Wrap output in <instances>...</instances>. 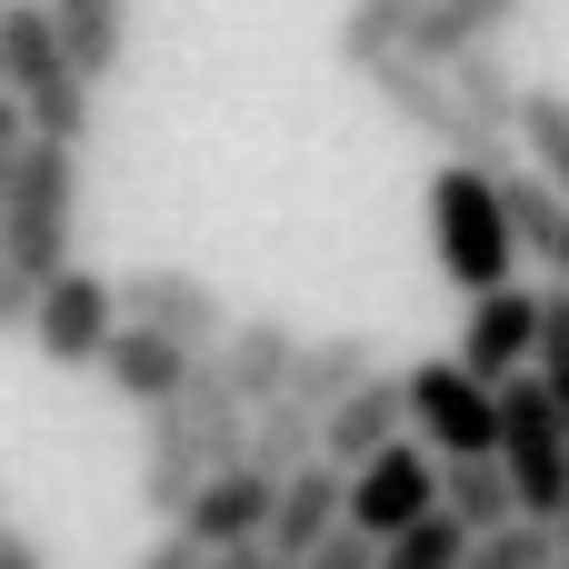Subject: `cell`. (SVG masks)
<instances>
[{
    "label": "cell",
    "instance_id": "6da1fadb",
    "mask_svg": "<svg viewBox=\"0 0 569 569\" xmlns=\"http://www.w3.org/2000/svg\"><path fill=\"white\" fill-rule=\"evenodd\" d=\"M140 440H150V450H140V510H150V520H180V510H190V490H200L210 470L250 460V400L230 390L220 350H200L190 390H180V400H160Z\"/></svg>",
    "mask_w": 569,
    "mask_h": 569
},
{
    "label": "cell",
    "instance_id": "7a4b0ae2",
    "mask_svg": "<svg viewBox=\"0 0 569 569\" xmlns=\"http://www.w3.org/2000/svg\"><path fill=\"white\" fill-rule=\"evenodd\" d=\"M420 200H430V260H440V280H450L460 300L520 280L530 250H520V220H510V190H500L490 160H440Z\"/></svg>",
    "mask_w": 569,
    "mask_h": 569
},
{
    "label": "cell",
    "instance_id": "3957f363",
    "mask_svg": "<svg viewBox=\"0 0 569 569\" xmlns=\"http://www.w3.org/2000/svg\"><path fill=\"white\" fill-rule=\"evenodd\" d=\"M0 40H10V100L30 110V130H40V140H90V120H100V70L70 50L60 10H50V0H10Z\"/></svg>",
    "mask_w": 569,
    "mask_h": 569
},
{
    "label": "cell",
    "instance_id": "277c9868",
    "mask_svg": "<svg viewBox=\"0 0 569 569\" xmlns=\"http://www.w3.org/2000/svg\"><path fill=\"white\" fill-rule=\"evenodd\" d=\"M370 80V100L400 120V130H420L440 160H490V170H520V130H490L470 100H460V80H450V60H420V50H390V60H370L360 70Z\"/></svg>",
    "mask_w": 569,
    "mask_h": 569
},
{
    "label": "cell",
    "instance_id": "5b68a950",
    "mask_svg": "<svg viewBox=\"0 0 569 569\" xmlns=\"http://www.w3.org/2000/svg\"><path fill=\"white\" fill-rule=\"evenodd\" d=\"M0 240H10V260L30 280L70 270V250H80V140L30 130V150H20V170L0 190Z\"/></svg>",
    "mask_w": 569,
    "mask_h": 569
},
{
    "label": "cell",
    "instance_id": "8992f818",
    "mask_svg": "<svg viewBox=\"0 0 569 569\" xmlns=\"http://www.w3.org/2000/svg\"><path fill=\"white\" fill-rule=\"evenodd\" d=\"M500 460L520 480V520H560L569 510V420L540 370L500 380Z\"/></svg>",
    "mask_w": 569,
    "mask_h": 569
},
{
    "label": "cell",
    "instance_id": "52a82bcc",
    "mask_svg": "<svg viewBox=\"0 0 569 569\" xmlns=\"http://www.w3.org/2000/svg\"><path fill=\"white\" fill-rule=\"evenodd\" d=\"M410 430H420L440 460L500 450V380H480L460 350H450V360H420V370H410Z\"/></svg>",
    "mask_w": 569,
    "mask_h": 569
},
{
    "label": "cell",
    "instance_id": "ba28073f",
    "mask_svg": "<svg viewBox=\"0 0 569 569\" xmlns=\"http://www.w3.org/2000/svg\"><path fill=\"white\" fill-rule=\"evenodd\" d=\"M110 330H120V280H100V270H80V260L40 280V310H30V350H40L50 370H100Z\"/></svg>",
    "mask_w": 569,
    "mask_h": 569
},
{
    "label": "cell",
    "instance_id": "9c48e42d",
    "mask_svg": "<svg viewBox=\"0 0 569 569\" xmlns=\"http://www.w3.org/2000/svg\"><path fill=\"white\" fill-rule=\"evenodd\" d=\"M420 510H440V450L420 440V430H400L390 450H370L360 470H350V520L360 530H410Z\"/></svg>",
    "mask_w": 569,
    "mask_h": 569
},
{
    "label": "cell",
    "instance_id": "30bf717a",
    "mask_svg": "<svg viewBox=\"0 0 569 569\" xmlns=\"http://www.w3.org/2000/svg\"><path fill=\"white\" fill-rule=\"evenodd\" d=\"M120 310H130V320H150V330H170V340H190V350H220V340H230V320H240L200 270H170V260L120 270Z\"/></svg>",
    "mask_w": 569,
    "mask_h": 569
},
{
    "label": "cell",
    "instance_id": "8fae6325",
    "mask_svg": "<svg viewBox=\"0 0 569 569\" xmlns=\"http://www.w3.org/2000/svg\"><path fill=\"white\" fill-rule=\"evenodd\" d=\"M540 330H550V290L500 280V290L470 300V320H460V360H470L480 380H520V370L540 360Z\"/></svg>",
    "mask_w": 569,
    "mask_h": 569
},
{
    "label": "cell",
    "instance_id": "7c38bea8",
    "mask_svg": "<svg viewBox=\"0 0 569 569\" xmlns=\"http://www.w3.org/2000/svg\"><path fill=\"white\" fill-rule=\"evenodd\" d=\"M190 370H200L190 340H170V330H150V320L120 310V330H110V350H100V390H110L120 410H160V400H180Z\"/></svg>",
    "mask_w": 569,
    "mask_h": 569
},
{
    "label": "cell",
    "instance_id": "4fadbf2b",
    "mask_svg": "<svg viewBox=\"0 0 569 569\" xmlns=\"http://www.w3.org/2000/svg\"><path fill=\"white\" fill-rule=\"evenodd\" d=\"M270 500H280V480H270L260 460H230V470H210V480L190 490L180 530H190L200 550H230V540H270Z\"/></svg>",
    "mask_w": 569,
    "mask_h": 569
},
{
    "label": "cell",
    "instance_id": "5bb4252c",
    "mask_svg": "<svg viewBox=\"0 0 569 569\" xmlns=\"http://www.w3.org/2000/svg\"><path fill=\"white\" fill-rule=\"evenodd\" d=\"M340 520H350V470L320 450V460H300V470L280 480V500H270V550H280V560H310Z\"/></svg>",
    "mask_w": 569,
    "mask_h": 569
},
{
    "label": "cell",
    "instance_id": "9a60e30c",
    "mask_svg": "<svg viewBox=\"0 0 569 569\" xmlns=\"http://www.w3.org/2000/svg\"><path fill=\"white\" fill-rule=\"evenodd\" d=\"M400 430H410V370H370V380L320 420V450H330L340 470H360V460H370V450H390Z\"/></svg>",
    "mask_w": 569,
    "mask_h": 569
},
{
    "label": "cell",
    "instance_id": "2e32d148",
    "mask_svg": "<svg viewBox=\"0 0 569 569\" xmlns=\"http://www.w3.org/2000/svg\"><path fill=\"white\" fill-rule=\"evenodd\" d=\"M220 370H230V390L260 410V400H280V390H290V370H300V330H290V320H270V310H250V320H230Z\"/></svg>",
    "mask_w": 569,
    "mask_h": 569
},
{
    "label": "cell",
    "instance_id": "e0dca14e",
    "mask_svg": "<svg viewBox=\"0 0 569 569\" xmlns=\"http://www.w3.org/2000/svg\"><path fill=\"white\" fill-rule=\"evenodd\" d=\"M500 190H510V220H520V250H530V270H550V280H569V190L550 180V170H500Z\"/></svg>",
    "mask_w": 569,
    "mask_h": 569
},
{
    "label": "cell",
    "instance_id": "ac0fdd59",
    "mask_svg": "<svg viewBox=\"0 0 569 569\" xmlns=\"http://www.w3.org/2000/svg\"><path fill=\"white\" fill-rule=\"evenodd\" d=\"M370 370H380V340H370V330H330V340H300L290 400H310V410L330 420V410H340V400H350V390H360Z\"/></svg>",
    "mask_w": 569,
    "mask_h": 569
},
{
    "label": "cell",
    "instance_id": "d6986e66",
    "mask_svg": "<svg viewBox=\"0 0 569 569\" xmlns=\"http://www.w3.org/2000/svg\"><path fill=\"white\" fill-rule=\"evenodd\" d=\"M440 500L490 540V530H510L520 520V480H510V460L500 450H470V460H440Z\"/></svg>",
    "mask_w": 569,
    "mask_h": 569
},
{
    "label": "cell",
    "instance_id": "ffe728a7",
    "mask_svg": "<svg viewBox=\"0 0 569 569\" xmlns=\"http://www.w3.org/2000/svg\"><path fill=\"white\" fill-rule=\"evenodd\" d=\"M420 10L430 0H350L340 20H330V60L360 80L370 60H390V50H410V30H420Z\"/></svg>",
    "mask_w": 569,
    "mask_h": 569
},
{
    "label": "cell",
    "instance_id": "44dd1931",
    "mask_svg": "<svg viewBox=\"0 0 569 569\" xmlns=\"http://www.w3.org/2000/svg\"><path fill=\"white\" fill-rule=\"evenodd\" d=\"M520 10H530V0H430V10H420V30H410V50H420V60H460V50L500 40Z\"/></svg>",
    "mask_w": 569,
    "mask_h": 569
},
{
    "label": "cell",
    "instance_id": "7402d4cb",
    "mask_svg": "<svg viewBox=\"0 0 569 569\" xmlns=\"http://www.w3.org/2000/svg\"><path fill=\"white\" fill-rule=\"evenodd\" d=\"M250 460H260L270 480H290L300 460H320V410H310V400H290V390H280V400H260V410H250Z\"/></svg>",
    "mask_w": 569,
    "mask_h": 569
},
{
    "label": "cell",
    "instance_id": "603a6c76",
    "mask_svg": "<svg viewBox=\"0 0 569 569\" xmlns=\"http://www.w3.org/2000/svg\"><path fill=\"white\" fill-rule=\"evenodd\" d=\"M470 540H480V530L440 500V510H420L410 530H390V540H380V569H460V560H470Z\"/></svg>",
    "mask_w": 569,
    "mask_h": 569
},
{
    "label": "cell",
    "instance_id": "cb8c5ba5",
    "mask_svg": "<svg viewBox=\"0 0 569 569\" xmlns=\"http://www.w3.org/2000/svg\"><path fill=\"white\" fill-rule=\"evenodd\" d=\"M450 80H460V100H470V110H480L490 130H520V90H530V80H520V70L500 60V40L460 50V60H450Z\"/></svg>",
    "mask_w": 569,
    "mask_h": 569
},
{
    "label": "cell",
    "instance_id": "d4e9b609",
    "mask_svg": "<svg viewBox=\"0 0 569 569\" xmlns=\"http://www.w3.org/2000/svg\"><path fill=\"white\" fill-rule=\"evenodd\" d=\"M50 10H60L70 50L110 80V70H120V50H130V0H50Z\"/></svg>",
    "mask_w": 569,
    "mask_h": 569
},
{
    "label": "cell",
    "instance_id": "484cf974",
    "mask_svg": "<svg viewBox=\"0 0 569 569\" xmlns=\"http://www.w3.org/2000/svg\"><path fill=\"white\" fill-rule=\"evenodd\" d=\"M520 150H530V170H550L569 190V90H550V80L520 90Z\"/></svg>",
    "mask_w": 569,
    "mask_h": 569
},
{
    "label": "cell",
    "instance_id": "4316f807",
    "mask_svg": "<svg viewBox=\"0 0 569 569\" xmlns=\"http://www.w3.org/2000/svg\"><path fill=\"white\" fill-rule=\"evenodd\" d=\"M300 569H380V530H360V520H340V530H330V540H320V550H310Z\"/></svg>",
    "mask_w": 569,
    "mask_h": 569
},
{
    "label": "cell",
    "instance_id": "83f0119b",
    "mask_svg": "<svg viewBox=\"0 0 569 569\" xmlns=\"http://www.w3.org/2000/svg\"><path fill=\"white\" fill-rule=\"evenodd\" d=\"M30 310H40V280L10 260V240H0V330H30Z\"/></svg>",
    "mask_w": 569,
    "mask_h": 569
},
{
    "label": "cell",
    "instance_id": "f1b7e54d",
    "mask_svg": "<svg viewBox=\"0 0 569 569\" xmlns=\"http://www.w3.org/2000/svg\"><path fill=\"white\" fill-rule=\"evenodd\" d=\"M130 569H210V550H200V540H190L180 520H160V540H150V550H140Z\"/></svg>",
    "mask_w": 569,
    "mask_h": 569
},
{
    "label": "cell",
    "instance_id": "f546056e",
    "mask_svg": "<svg viewBox=\"0 0 569 569\" xmlns=\"http://www.w3.org/2000/svg\"><path fill=\"white\" fill-rule=\"evenodd\" d=\"M20 150H30V110L0 90V190H10V170H20Z\"/></svg>",
    "mask_w": 569,
    "mask_h": 569
},
{
    "label": "cell",
    "instance_id": "4dcf8cb0",
    "mask_svg": "<svg viewBox=\"0 0 569 569\" xmlns=\"http://www.w3.org/2000/svg\"><path fill=\"white\" fill-rule=\"evenodd\" d=\"M0 569H50V550H40L30 530H10V520H0Z\"/></svg>",
    "mask_w": 569,
    "mask_h": 569
},
{
    "label": "cell",
    "instance_id": "1f68e13d",
    "mask_svg": "<svg viewBox=\"0 0 569 569\" xmlns=\"http://www.w3.org/2000/svg\"><path fill=\"white\" fill-rule=\"evenodd\" d=\"M550 550H560V560H569V510H560V520H550Z\"/></svg>",
    "mask_w": 569,
    "mask_h": 569
},
{
    "label": "cell",
    "instance_id": "d6a6232c",
    "mask_svg": "<svg viewBox=\"0 0 569 569\" xmlns=\"http://www.w3.org/2000/svg\"><path fill=\"white\" fill-rule=\"evenodd\" d=\"M270 569H300V560H270Z\"/></svg>",
    "mask_w": 569,
    "mask_h": 569
},
{
    "label": "cell",
    "instance_id": "836d02e7",
    "mask_svg": "<svg viewBox=\"0 0 569 569\" xmlns=\"http://www.w3.org/2000/svg\"><path fill=\"white\" fill-rule=\"evenodd\" d=\"M0 20H10V0H0Z\"/></svg>",
    "mask_w": 569,
    "mask_h": 569
},
{
    "label": "cell",
    "instance_id": "e575fe53",
    "mask_svg": "<svg viewBox=\"0 0 569 569\" xmlns=\"http://www.w3.org/2000/svg\"><path fill=\"white\" fill-rule=\"evenodd\" d=\"M0 510H10V490H0Z\"/></svg>",
    "mask_w": 569,
    "mask_h": 569
},
{
    "label": "cell",
    "instance_id": "d590c367",
    "mask_svg": "<svg viewBox=\"0 0 569 569\" xmlns=\"http://www.w3.org/2000/svg\"><path fill=\"white\" fill-rule=\"evenodd\" d=\"M550 569H569V560H550Z\"/></svg>",
    "mask_w": 569,
    "mask_h": 569
}]
</instances>
